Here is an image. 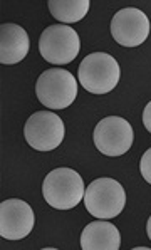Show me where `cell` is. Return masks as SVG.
<instances>
[{
	"label": "cell",
	"instance_id": "6da1fadb",
	"mask_svg": "<svg viewBox=\"0 0 151 250\" xmlns=\"http://www.w3.org/2000/svg\"><path fill=\"white\" fill-rule=\"evenodd\" d=\"M121 69L118 61L106 52H92L83 59L77 71L81 86L92 94H108L118 86Z\"/></svg>",
	"mask_w": 151,
	"mask_h": 250
},
{
	"label": "cell",
	"instance_id": "7a4b0ae2",
	"mask_svg": "<svg viewBox=\"0 0 151 250\" xmlns=\"http://www.w3.org/2000/svg\"><path fill=\"white\" fill-rule=\"evenodd\" d=\"M84 180L71 168H56L45 176L42 183L44 200L57 210L74 208L84 198Z\"/></svg>",
	"mask_w": 151,
	"mask_h": 250
},
{
	"label": "cell",
	"instance_id": "3957f363",
	"mask_svg": "<svg viewBox=\"0 0 151 250\" xmlns=\"http://www.w3.org/2000/svg\"><path fill=\"white\" fill-rule=\"evenodd\" d=\"M86 210L94 218L109 220L118 217L126 205V193L121 183L113 178H98L89 183L84 193Z\"/></svg>",
	"mask_w": 151,
	"mask_h": 250
},
{
	"label": "cell",
	"instance_id": "277c9868",
	"mask_svg": "<svg viewBox=\"0 0 151 250\" xmlns=\"http://www.w3.org/2000/svg\"><path fill=\"white\" fill-rule=\"evenodd\" d=\"M37 99L49 109H65L77 96V81L65 69H47L37 79Z\"/></svg>",
	"mask_w": 151,
	"mask_h": 250
},
{
	"label": "cell",
	"instance_id": "5b68a950",
	"mask_svg": "<svg viewBox=\"0 0 151 250\" xmlns=\"http://www.w3.org/2000/svg\"><path fill=\"white\" fill-rule=\"evenodd\" d=\"M81 49L79 36L72 27L64 24L49 25L39 39V52L47 62L56 66L69 64L77 57Z\"/></svg>",
	"mask_w": 151,
	"mask_h": 250
},
{
	"label": "cell",
	"instance_id": "8992f818",
	"mask_svg": "<svg viewBox=\"0 0 151 250\" xmlns=\"http://www.w3.org/2000/svg\"><path fill=\"white\" fill-rule=\"evenodd\" d=\"M64 123L56 113L37 111L24 126L25 141L37 151H52L64 140Z\"/></svg>",
	"mask_w": 151,
	"mask_h": 250
},
{
	"label": "cell",
	"instance_id": "52a82bcc",
	"mask_svg": "<svg viewBox=\"0 0 151 250\" xmlns=\"http://www.w3.org/2000/svg\"><path fill=\"white\" fill-rule=\"evenodd\" d=\"M96 148L106 156H121L131 148L134 133L131 125L121 116L101 119L92 134Z\"/></svg>",
	"mask_w": 151,
	"mask_h": 250
},
{
	"label": "cell",
	"instance_id": "ba28073f",
	"mask_svg": "<svg viewBox=\"0 0 151 250\" xmlns=\"http://www.w3.org/2000/svg\"><path fill=\"white\" fill-rule=\"evenodd\" d=\"M150 19L139 9H121L111 21V36L123 47H138L148 39Z\"/></svg>",
	"mask_w": 151,
	"mask_h": 250
},
{
	"label": "cell",
	"instance_id": "9c48e42d",
	"mask_svg": "<svg viewBox=\"0 0 151 250\" xmlns=\"http://www.w3.org/2000/svg\"><path fill=\"white\" fill-rule=\"evenodd\" d=\"M36 217L29 203L9 198L0 203V235L7 240H21L32 232Z\"/></svg>",
	"mask_w": 151,
	"mask_h": 250
},
{
	"label": "cell",
	"instance_id": "30bf717a",
	"mask_svg": "<svg viewBox=\"0 0 151 250\" xmlns=\"http://www.w3.org/2000/svg\"><path fill=\"white\" fill-rule=\"evenodd\" d=\"M29 34L17 24H3L0 27V62L17 64L29 54Z\"/></svg>",
	"mask_w": 151,
	"mask_h": 250
},
{
	"label": "cell",
	"instance_id": "8fae6325",
	"mask_svg": "<svg viewBox=\"0 0 151 250\" xmlns=\"http://www.w3.org/2000/svg\"><path fill=\"white\" fill-rule=\"evenodd\" d=\"M121 247V235L111 222L96 220L84 227L81 233L83 250H118Z\"/></svg>",
	"mask_w": 151,
	"mask_h": 250
},
{
	"label": "cell",
	"instance_id": "7c38bea8",
	"mask_svg": "<svg viewBox=\"0 0 151 250\" xmlns=\"http://www.w3.org/2000/svg\"><path fill=\"white\" fill-rule=\"evenodd\" d=\"M47 5L52 17L67 25L84 19L91 3L89 0H49Z\"/></svg>",
	"mask_w": 151,
	"mask_h": 250
},
{
	"label": "cell",
	"instance_id": "4fadbf2b",
	"mask_svg": "<svg viewBox=\"0 0 151 250\" xmlns=\"http://www.w3.org/2000/svg\"><path fill=\"white\" fill-rule=\"evenodd\" d=\"M139 171H141L143 178L151 185V148L146 149L145 155L141 156V161H139Z\"/></svg>",
	"mask_w": 151,
	"mask_h": 250
},
{
	"label": "cell",
	"instance_id": "5bb4252c",
	"mask_svg": "<svg viewBox=\"0 0 151 250\" xmlns=\"http://www.w3.org/2000/svg\"><path fill=\"white\" fill-rule=\"evenodd\" d=\"M143 125H145V128L151 133V101L146 104L145 111H143Z\"/></svg>",
	"mask_w": 151,
	"mask_h": 250
},
{
	"label": "cell",
	"instance_id": "9a60e30c",
	"mask_svg": "<svg viewBox=\"0 0 151 250\" xmlns=\"http://www.w3.org/2000/svg\"><path fill=\"white\" fill-rule=\"evenodd\" d=\"M146 233H148V237L151 240V217L148 218V224H146Z\"/></svg>",
	"mask_w": 151,
	"mask_h": 250
},
{
	"label": "cell",
	"instance_id": "2e32d148",
	"mask_svg": "<svg viewBox=\"0 0 151 250\" xmlns=\"http://www.w3.org/2000/svg\"><path fill=\"white\" fill-rule=\"evenodd\" d=\"M134 250H150V247H133Z\"/></svg>",
	"mask_w": 151,
	"mask_h": 250
}]
</instances>
